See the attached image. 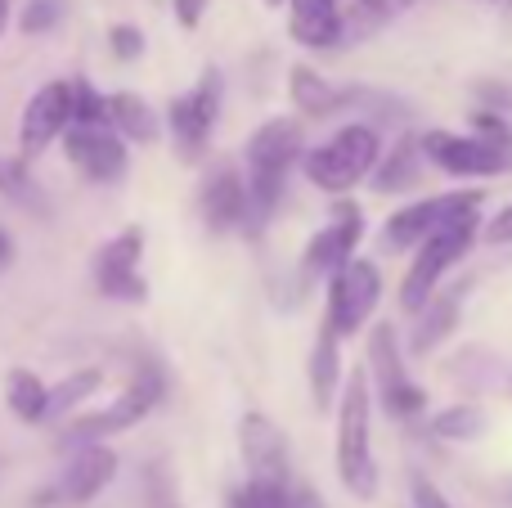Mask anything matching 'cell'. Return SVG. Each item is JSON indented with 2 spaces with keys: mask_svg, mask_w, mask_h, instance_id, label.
<instances>
[{
  "mask_svg": "<svg viewBox=\"0 0 512 508\" xmlns=\"http://www.w3.org/2000/svg\"><path fill=\"white\" fill-rule=\"evenodd\" d=\"M481 428H486V414H481L477 405H450V410L432 423V432L445 441H472V437H481Z\"/></svg>",
  "mask_w": 512,
  "mask_h": 508,
  "instance_id": "obj_29",
  "label": "cell"
},
{
  "mask_svg": "<svg viewBox=\"0 0 512 508\" xmlns=\"http://www.w3.org/2000/svg\"><path fill=\"white\" fill-rule=\"evenodd\" d=\"M108 41H113V54L117 59H140L144 54V32L131 23H117L113 32H108Z\"/></svg>",
  "mask_w": 512,
  "mask_h": 508,
  "instance_id": "obj_32",
  "label": "cell"
},
{
  "mask_svg": "<svg viewBox=\"0 0 512 508\" xmlns=\"http://www.w3.org/2000/svg\"><path fill=\"white\" fill-rule=\"evenodd\" d=\"M158 401H162V374L153 365H140L135 383L126 387L113 405H104V410H95V414H81V419H72L68 428H63V446H86V441L135 428L144 414L158 410Z\"/></svg>",
  "mask_w": 512,
  "mask_h": 508,
  "instance_id": "obj_5",
  "label": "cell"
},
{
  "mask_svg": "<svg viewBox=\"0 0 512 508\" xmlns=\"http://www.w3.org/2000/svg\"><path fill=\"white\" fill-rule=\"evenodd\" d=\"M481 234H486V243H512V207H504L490 225H481Z\"/></svg>",
  "mask_w": 512,
  "mask_h": 508,
  "instance_id": "obj_34",
  "label": "cell"
},
{
  "mask_svg": "<svg viewBox=\"0 0 512 508\" xmlns=\"http://www.w3.org/2000/svg\"><path fill=\"white\" fill-rule=\"evenodd\" d=\"M140 257H144V234L140 230H122L117 239H108L95 257V284L104 297L117 302H144L149 284L140 275Z\"/></svg>",
  "mask_w": 512,
  "mask_h": 508,
  "instance_id": "obj_9",
  "label": "cell"
},
{
  "mask_svg": "<svg viewBox=\"0 0 512 508\" xmlns=\"http://www.w3.org/2000/svg\"><path fill=\"white\" fill-rule=\"evenodd\" d=\"M104 108H108V126H113L122 140H131V144L158 140V113H153V104L144 95H135V90H117V95L104 99Z\"/></svg>",
  "mask_w": 512,
  "mask_h": 508,
  "instance_id": "obj_19",
  "label": "cell"
},
{
  "mask_svg": "<svg viewBox=\"0 0 512 508\" xmlns=\"http://www.w3.org/2000/svg\"><path fill=\"white\" fill-rule=\"evenodd\" d=\"M369 360L378 369V392H382V410L396 414V419H409V414L423 410V387H414L400 369V351H396V333L391 324H378L373 329V342H369Z\"/></svg>",
  "mask_w": 512,
  "mask_h": 508,
  "instance_id": "obj_13",
  "label": "cell"
},
{
  "mask_svg": "<svg viewBox=\"0 0 512 508\" xmlns=\"http://www.w3.org/2000/svg\"><path fill=\"white\" fill-rule=\"evenodd\" d=\"M301 158V122L297 117H274L248 140V216L265 221L283 194L292 162Z\"/></svg>",
  "mask_w": 512,
  "mask_h": 508,
  "instance_id": "obj_2",
  "label": "cell"
},
{
  "mask_svg": "<svg viewBox=\"0 0 512 508\" xmlns=\"http://www.w3.org/2000/svg\"><path fill=\"white\" fill-rule=\"evenodd\" d=\"M333 284H328V329L337 338H351L355 329H364V320L373 315L382 293V275L369 261H346L342 270H333Z\"/></svg>",
  "mask_w": 512,
  "mask_h": 508,
  "instance_id": "obj_8",
  "label": "cell"
},
{
  "mask_svg": "<svg viewBox=\"0 0 512 508\" xmlns=\"http://www.w3.org/2000/svg\"><path fill=\"white\" fill-rule=\"evenodd\" d=\"M239 450H243V464H248L252 482H283L288 486V441H283L279 423H270L256 410L243 414Z\"/></svg>",
  "mask_w": 512,
  "mask_h": 508,
  "instance_id": "obj_16",
  "label": "cell"
},
{
  "mask_svg": "<svg viewBox=\"0 0 512 508\" xmlns=\"http://www.w3.org/2000/svg\"><path fill=\"white\" fill-rule=\"evenodd\" d=\"M72 122V86L68 81H45L23 108V122H18V144H23V158H41L54 144V135H63Z\"/></svg>",
  "mask_w": 512,
  "mask_h": 508,
  "instance_id": "obj_10",
  "label": "cell"
},
{
  "mask_svg": "<svg viewBox=\"0 0 512 508\" xmlns=\"http://www.w3.org/2000/svg\"><path fill=\"white\" fill-rule=\"evenodd\" d=\"M99 383H104V374H99V369H77V374H68L59 387H50V392H45V419H59V414L77 410L81 401H90V396L99 392Z\"/></svg>",
  "mask_w": 512,
  "mask_h": 508,
  "instance_id": "obj_26",
  "label": "cell"
},
{
  "mask_svg": "<svg viewBox=\"0 0 512 508\" xmlns=\"http://www.w3.org/2000/svg\"><path fill=\"white\" fill-rule=\"evenodd\" d=\"M176 18L185 27H198V18H203V0H176Z\"/></svg>",
  "mask_w": 512,
  "mask_h": 508,
  "instance_id": "obj_36",
  "label": "cell"
},
{
  "mask_svg": "<svg viewBox=\"0 0 512 508\" xmlns=\"http://www.w3.org/2000/svg\"><path fill=\"white\" fill-rule=\"evenodd\" d=\"M477 131L486 140H499V144H512V126H504L495 113H477Z\"/></svg>",
  "mask_w": 512,
  "mask_h": 508,
  "instance_id": "obj_35",
  "label": "cell"
},
{
  "mask_svg": "<svg viewBox=\"0 0 512 508\" xmlns=\"http://www.w3.org/2000/svg\"><path fill=\"white\" fill-rule=\"evenodd\" d=\"M423 158L432 167L450 171V176H504L512 171V149L486 135H450V131H427L423 140Z\"/></svg>",
  "mask_w": 512,
  "mask_h": 508,
  "instance_id": "obj_6",
  "label": "cell"
},
{
  "mask_svg": "<svg viewBox=\"0 0 512 508\" xmlns=\"http://www.w3.org/2000/svg\"><path fill=\"white\" fill-rule=\"evenodd\" d=\"M337 477L355 500L378 495V464H373L369 441V374L364 369H351L342 410H337Z\"/></svg>",
  "mask_w": 512,
  "mask_h": 508,
  "instance_id": "obj_1",
  "label": "cell"
},
{
  "mask_svg": "<svg viewBox=\"0 0 512 508\" xmlns=\"http://www.w3.org/2000/svg\"><path fill=\"white\" fill-rule=\"evenodd\" d=\"M0 198L18 207H32V212H45V198L36 189L32 171H27V158H0Z\"/></svg>",
  "mask_w": 512,
  "mask_h": 508,
  "instance_id": "obj_27",
  "label": "cell"
},
{
  "mask_svg": "<svg viewBox=\"0 0 512 508\" xmlns=\"http://www.w3.org/2000/svg\"><path fill=\"white\" fill-rule=\"evenodd\" d=\"M409 495H414V508H450V500H445L427 477H414V482H409Z\"/></svg>",
  "mask_w": 512,
  "mask_h": 508,
  "instance_id": "obj_33",
  "label": "cell"
},
{
  "mask_svg": "<svg viewBox=\"0 0 512 508\" xmlns=\"http://www.w3.org/2000/svg\"><path fill=\"white\" fill-rule=\"evenodd\" d=\"M378 149H382V140L373 126H342L328 144L306 153V176L315 180L324 194H346V189L360 185L373 171Z\"/></svg>",
  "mask_w": 512,
  "mask_h": 508,
  "instance_id": "obj_4",
  "label": "cell"
},
{
  "mask_svg": "<svg viewBox=\"0 0 512 508\" xmlns=\"http://www.w3.org/2000/svg\"><path fill=\"white\" fill-rule=\"evenodd\" d=\"M364 234V216L355 203H342L337 207V216L324 225V230L310 239L306 257H301V275L306 279H319V275H333V270H342L346 261H351L355 243H360Z\"/></svg>",
  "mask_w": 512,
  "mask_h": 508,
  "instance_id": "obj_14",
  "label": "cell"
},
{
  "mask_svg": "<svg viewBox=\"0 0 512 508\" xmlns=\"http://www.w3.org/2000/svg\"><path fill=\"white\" fill-rule=\"evenodd\" d=\"M337 378H342V356H337V333L319 329L315 338V351H310V387H315V405L328 410L337 401Z\"/></svg>",
  "mask_w": 512,
  "mask_h": 508,
  "instance_id": "obj_22",
  "label": "cell"
},
{
  "mask_svg": "<svg viewBox=\"0 0 512 508\" xmlns=\"http://www.w3.org/2000/svg\"><path fill=\"white\" fill-rule=\"evenodd\" d=\"M198 207H203V221L212 234H230L248 221V185L234 171V162H216L203 180V194H198Z\"/></svg>",
  "mask_w": 512,
  "mask_h": 508,
  "instance_id": "obj_17",
  "label": "cell"
},
{
  "mask_svg": "<svg viewBox=\"0 0 512 508\" xmlns=\"http://www.w3.org/2000/svg\"><path fill=\"white\" fill-rule=\"evenodd\" d=\"M221 90H225L221 72L207 68L203 77H198V86L167 108L171 135H176V149H180V158L185 162L203 158L207 140H212V126H216V117H221Z\"/></svg>",
  "mask_w": 512,
  "mask_h": 508,
  "instance_id": "obj_7",
  "label": "cell"
},
{
  "mask_svg": "<svg viewBox=\"0 0 512 508\" xmlns=\"http://www.w3.org/2000/svg\"><path fill=\"white\" fill-rule=\"evenodd\" d=\"M477 212H481V207H468V212L450 216V221L436 225V230L423 239V252L414 257L405 284H400V306H405V311H418V306L436 293V284H441L445 270H450L454 261L472 248V239H477V230H481V216Z\"/></svg>",
  "mask_w": 512,
  "mask_h": 508,
  "instance_id": "obj_3",
  "label": "cell"
},
{
  "mask_svg": "<svg viewBox=\"0 0 512 508\" xmlns=\"http://www.w3.org/2000/svg\"><path fill=\"white\" fill-rule=\"evenodd\" d=\"M72 86V126H108V108L90 81H68Z\"/></svg>",
  "mask_w": 512,
  "mask_h": 508,
  "instance_id": "obj_30",
  "label": "cell"
},
{
  "mask_svg": "<svg viewBox=\"0 0 512 508\" xmlns=\"http://www.w3.org/2000/svg\"><path fill=\"white\" fill-rule=\"evenodd\" d=\"M288 32L310 50H328L342 41V9L337 0H288Z\"/></svg>",
  "mask_w": 512,
  "mask_h": 508,
  "instance_id": "obj_18",
  "label": "cell"
},
{
  "mask_svg": "<svg viewBox=\"0 0 512 508\" xmlns=\"http://www.w3.org/2000/svg\"><path fill=\"white\" fill-rule=\"evenodd\" d=\"M230 508H301L283 482H248L230 495Z\"/></svg>",
  "mask_w": 512,
  "mask_h": 508,
  "instance_id": "obj_28",
  "label": "cell"
},
{
  "mask_svg": "<svg viewBox=\"0 0 512 508\" xmlns=\"http://www.w3.org/2000/svg\"><path fill=\"white\" fill-rule=\"evenodd\" d=\"M481 198L486 194L472 189V194H436V198H423V203L400 207L387 221V243L391 248H414L418 239H427V234H432L436 225H445L450 216L468 212V207H481Z\"/></svg>",
  "mask_w": 512,
  "mask_h": 508,
  "instance_id": "obj_15",
  "label": "cell"
},
{
  "mask_svg": "<svg viewBox=\"0 0 512 508\" xmlns=\"http://www.w3.org/2000/svg\"><path fill=\"white\" fill-rule=\"evenodd\" d=\"M9 266H14V239L0 230V270H9Z\"/></svg>",
  "mask_w": 512,
  "mask_h": 508,
  "instance_id": "obj_37",
  "label": "cell"
},
{
  "mask_svg": "<svg viewBox=\"0 0 512 508\" xmlns=\"http://www.w3.org/2000/svg\"><path fill=\"white\" fill-rule=\"evenodd\" d=\"M9 27V0H0V32Z\"/></svg>",
  "mask_w": 512,
  "mask_h": 508,
  "instance_id": "obj_38",
  "label": "cell"
},
{
  "mask_svg": "<svg viewBox=\"0 0 512 508\" xmlns=\"http://www.w3.org/2000/svg\"><path fill=\"white\" fill-rule=\"evenodd\" d=\"M373 167H378L382 194H400V189L418 185V176H423V144H418L414 135H400L396 149H387L382 162H373Z\"/></svg>",
  "mask_w": 512,
  "mask_h": 508,
  "instance_id": "obj_20",
  "label": "cell"
},
{
  "mask_svg": "<svg viewBox=\"0 0 512 508\" xmlns=\"http://www.w3.org/2000/svg\"><path fill=\"white\" fill-rule=\"evenodd\" d=\"M45 392H50V387H45L41 378L32 374V369H9V378H5V401H9V410H14V419H23V423H45Z\"/></svg>",
  "mask_w": 512,
  "mask_h": 508,
  "instance_id": "obj_23",
  "label": "cell"
},
{
  "mask_svg": "<svg viewBox=\"0 0 512 508\" xmlns=\"http://www.w3.org/2000/svg\"><path fill=\"white\" fill-rule=\"evenodd\" d=\"M113 477H117V455L108 446H99V441H86V446H77L72 464L59 473V482L41 495V504H50V500L54 504H90Z\"/></svg>",
  "mask_w": 512,
  "mask_h": 508,
  "instance_id": "obj_11",
  "label": "cell"
},
{
  "mask_svg": "<svg viewBox=\"0 0 512 508\" xmlns=\"http://www.w3.org/2000/svg\"><path fill=\"white\" fill-rule=\"evenodd\" d=\"M63 153H68V162L81 171V176L99 180V185L126 176V140L122 135H113L108 126H72L68 122Z\"/></svg>",
  "mask_w": 512,
  "mask_h": 508,
  "instance_id": "obj_12",
  "label": "cell"
},
{
  "mask_svg": "<svg viewBox=\"0 0 512 508\" xmlns=\"http://www.w3.org/2000/svg\"><path fill=\"white\" fill-rule=\"evenodd\" d=\"M59 18H63V5H59V0H27V9H23V18H18V27H23L27 36H36V32H50Z\"/></svg>",
  "mask_w": 512,
  "mask_h": 508,
  "instance_id": "obj_31",
  "label": "cell"
},
{
  "mask_svg": "<svg viewBox=\"0 0 512 508\" xmlns=\"http://www.w3.org/2000/svg\"><path fill=\"white\" fill-rule=\"evenodd\" d=\"M288 90H292V104H297L306 117H328V113H337V108L351 99V95H342L337 86H328V81L319 77L315 68H306V63L292 68V86Z\"/></svg>",
  "mask_w": 512,
  "mask_h": 508,
  "instance_id": "obj_21",
  "label": "cell"
},
{
  "mask_svg": "<svg viewBox=\"0 0 512 508\" xmlns=\"http://www.w3.org/2000/svg\"><path fill=\"white\" fill-rule=\"evenodd\" d=\"M414 5L418 0H360V5L351 9V18H342V36L346 41H360V36L387 27L391 18H400L405 9H414Z\"/></svg>",
  "mask_w": 512,
  "mask_h": 508,
  "instance_id": "obj_25",
  "label": "cell"
},
{
  "mask_svg": "<svg viewBox=\"0 0 512 508\" xmlns=\"http://www.w3.org/2000/svg\"><path fill=\"white\" fill-rule=\"evenodd\" d=\"M418 311L423 315H418V329H414V356H427L441 338H450L454 320H459V297H441V302L427 297Z\"/></svg>",
  "mask_w": 512,
  "mask_h": 508,
  "instance_id": "obj_24",
  "label": "cell"
}]
</instances>
